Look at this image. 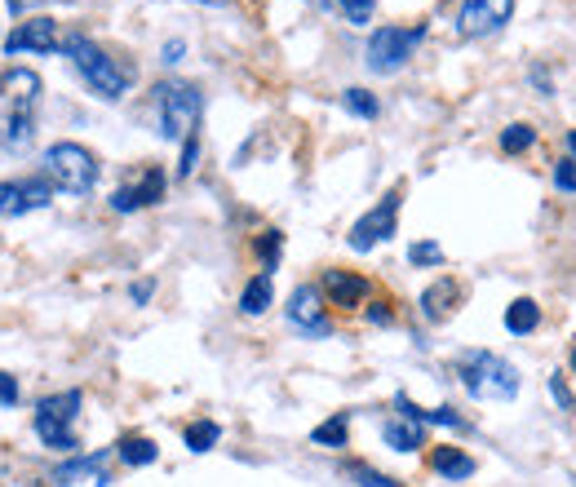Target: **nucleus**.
<instances>
[{"mask_svg": "<svg viewBox=\"0 0 576 487\" xmlns=\"http://www.w3.org/2000/svg\"><path fill=\"white\" fill-rule=\"evenodd\" d=\"M506 328H510L514 337L537 333V328H541V306L532 302V297H519V302H510V306H506Z\"/></svg>", "mask_w": 576, "mask_h": 487, "instance_id": "19", "label": "nucleus"}, {"mask_svg": "<svg viewBox=\"0 0 576 487\" xmlns=\"http://www.w3.org/2000/svg\"><path fill=\"white\" fill-rule=\"evenodd\" d=\"M426 27H377L368 36V49H364V62L373 76H395V71L408 67L413 49L421 45Z\"/></svg>", "mask_w": 576, "mask_h": 487, "instance_id": "7", "label": "nucleus"}, {"mask_svg": "<svg viewBox=\"0 0 576 487\" xmlns=\"http://www.w3.org/2000/svg\"><path fill=\"white\" fill-rule=\"evenodd\" d=\"M151 293H156V284H151V279H138V284H133V288H129L133 306H147V302H151Z\"/></svg>", "mask_w": 576, "mask_h": 487, "instance_id": "34", "label": "nucleus"}, {"mask_svg": "<svg viewBox=\"0 0 576 487\" xmlns=\"http://www.w3.org/2000/svg\"><path fill=\"white\" fill-rule=\"evenodd\" d=\"M382 439L395 452H417V448H426V426H417V421H386Z\"/></svg>", "mask_w": 576, "mask_h": 487, "instance_id": "16", "label": "nucleus"}, {"mask_svg": "<svg viewBox=\"0 0 576 487\" xmlns=\"http://www.w3.org/2000/svg\"><path fill=\"white\" fill-rule=\"evenodd\" d=\"M430 465H435V474H444V479H470V474L479 470L475 457H466L461 448H435L430 452Z\"/></svg>", "mask_w": 576, "mask_h": 487, "instance_id": "17", "label": "nucleus"}, {"mask_svg": "<svg viewBox=\"0 0 576 487\" xmlns=\"http://www.w3.org/2000/svg\"><path fill=\"white\" fill-rule=\"evenodd\" d=\"M457 297H461V284L457 279H435V284L421 293V319H430V324H439V319H448L452 315V306H457Z\"/></svg>", "mask_w": 576, "mask_h": 487, "instance_id": "15", "label": "nucleus"}, {"mask_svg": "<svg viewBox=\"0 0 576 487\" xmlns=\"http://www.w3.org/2000/svg\"><path fill=\"white\" fill-rule=\"evenodd\" d=\"M182 54H187V45H182V40H169V45L160 49V62H169V67H173V62H182Z\"/></svg>", "mask_w": 576, "mask_h": 487, "instance_id": "35", "label": "nucleus"}, {"mask_svg": "<svg viewBox=\"0 0 576 487\" xmlns=\"http://www.w3.org/2000/svg\"><path fill=\"white\" fill-rule=\"evenodd\" d=\"M346 474H351V479L359 483V487H399L395 479H386V474L382 470H373V465H346Z\"/></svg>", "mask_w": 576, "mask_h": 487, "instance_id": "28", "label": "nucleus"}, {"mask_svg": "<svg viewBox=\"0 0 576 487\" xmlns=\"http://www.w3.org/2000/svg\"><path fill=\"white\" fill-rule=\"evenodd\" d=\"M320 293H328V302L333 306H342V310H355V306H364L368 302V279L364 275H355V271H324L320 279Z\"/></svg>", "mask_w": 576, "mask_h": 487, "instance_id": "14", "label": "nucleus"}, {"mask_svg": "<svg viewBox=\"0 0 576 487\" xmlns=\"http://www.w3.org/2000/svg\"><path fill=\"white\" fill-rule=\"evenodd\" d=\"M195 160H200V133H191V138L182 142V164H178V178H191V173H195Z\"/></svg>", "mask_w": 576, "mask_h": 487, "instance_id": "31", "label": "nucleus"}, {"mask_svg": "<svg viewBox=\"0 0 576 487\" xmlns=\"http://www.w3.org/2000/svg\"><path fill=\"white\" fill-rule=\"evenodd\" d=\"M550 399L559 403L563 412H572V417H576V395H572V390H568V381H563L559 372H554V377H550Z\"/></svg>", "mask_w": 576, "mask_h": 487, "instance_id": "30", "label": "nucleus"}, {"mask_svg": "<svg viewBox=\"0 0 576 487\" xmlns=\"http://www.w3.org/2000/svg\"><path fill=\"white\" fill-rule=\"evenodd\" d=\"M399 204H404V191H386L382 200H377V209H368L359 222L351 226V248L355 253H368V248H377V244H386L390 235H395V226H399Z\"/></svg>", "mask_w": 576, "mask_h": 487, "instance_id": "8", "label": "nucleus"}, {"mask_svg": "<svg viewBox=\"0 0 576 487\" xmlns=\"http://www.w3.org/2000/svg\"><path fill=\"white\" fill-rule=\"evenodd\" d=\"M257 257H262V271L266 275H271L275 271V266H280V248H284V235L280 231H262V235H257Z\"/></svg>", "mask_w": 576, "mask_h": 487, "instance_id": "26", "label": "nucleus"}, {"mask_svg": "<svg viewBox=\"0 0 576 487\" xmlns=\"http://www.w3.org/2000/svg\"><path fill=\"white\" fill-rule=\"evenodd\" d=\"M54 182L49 178H27V182H0V217H23L32 209H45Z\"/></svg>", "mask_w": 576, "mask_h": 487, "instance_id": "12", "label": "nucleus"}, {"mask_svg": "<svg viewBox=\"0 0 576 487\" xmlns=\"http://www.w3.org/2000/svg\"><path fill=\"white\" fill-rule=\"evenodd\" d=\"M156 111H160V133L173 142H187L195 133V120L204 111V93L191 80H164L156 89Z\"/></svg>", "mask_w": 576, "mask_h": 487, "instance_id": "5", "label": "nucleus"}, {"mask_svg": "<svg viewBox=\"0 0 576 487\" xmlns=\"http://www.w3.org/2000/svg\"><path fill=\"white\" fill-rule=\"evenodd\" d=\"M337 9L346 14V23L351 27H368L377 14V0H337Z\"/></svg>", "mask_w": 576, "mask_h": 487, "instance_id": "27", "label": "nucleus"}, {"mask_svg": "<svg viewBox=\"0 0 576 487\" xmlns=\"http://www.w3.org/2000/svg\"><path fill=\"white\" fill-rule=\"evenodd\" d=\"M288 324H293L297 333H306V337L333 333V324H328V315H324V293L315 284L293 288V297H288Z\"/></svg>", "mask_w": 576, "mask_h": 487, "instance_id": "9", "label": "nucleus"}, {"mask_svg": "<svg viewBox=\"0 0 576 487\" xmlns=\"http://www.w3.org/2000/svg\"><path fill=\"white\" fill-rule=\"evenodd\" d=\"M5 49H9V58L14 54H54V49H63V36H58L54 18H27V23H18L9 31Z\"/></svg>", "mask_w": 576, "mask_h": 487, "instance_id": "11", "label": "nucleus"}, {"mask_svg": "<svg viewBox=\"0 0 576 487\" xmlns=\"http://www.w3.org/2000/svg\"><path fill=\"white\" fill-rule=\"evenodd\" d=\"M271 297H275V284H271V275H253L249 284H244V293H240V310L244 315H266L271 310Z\"/></svg>", "mask_w": 576, "mask_h": 487, "instance_id": "20", "label": "nucleus"}, {"mask_svg": "<svg viewBox=\"0 0 576 487\" xmlns=\"http://www.w3.org/2000/svg\"><path fill=\"white\" fill-rule=\"evenodd\" d=\"M532 142H537V129H532V124H506V129H501V151L506 155L528 151Z\"/></svg>", "mask_w": 576, "mask_h": 487, "instance_id": "24", "label": "nucleus"}, {"mask_svg": "<svg viewBox=\"0 0 576 487\" xmlns=\"http://www.w3.org/2000/svg\"><path fill=\"white\" fill-rule=\"evenodd\" d=\"M568 151H572V160H576V129L568 133Z\"/></svg>", "mask_w": 576, "mask_h": 487, "instance_id": "38", "label": "nucleus"}, {"mask_svg": "<svg viewBox=\"0 0 576 487\" xmlns=\"http://www.w3.org/2000/svg\"><path fill=\"white\" fill-rule=\"evenodd\" d=\"M80 390H63V395H49V399H40V408H36V434H40V443L45 448H54V452H76L80 443H76V417H80Z\"/></svg>", "mask_w": 576, "mask_h": 487, "instance_id": "6", "label": "nucleus"}, {"mask_svg": "<svg viewBox=\"0 0 576 487\" xmlns=\"http://www.w3.org/2000/svg\"><path fill=\"white\" fill-rule=\"evenodd\" d=\"M554 186H559V191H568V195L576 191V160H572V155L554 164Z\"/></svg>", "mask_w": 576, "mask_h": 487, "instance_id": "32", "label": "nucleus"}, {"mask_svg": "<svg viewBox=\"0 0 576 487\" xmlns=\"http://www.w3.org/2000/svg\"><path fill=\"white\" fill-rule=\"evenodd\" d=\"M98 173H102L98 155L80 147V142H54L45 155V178L67 195H89L98 186Z\"/></svg>", "mask_w": 576, "mask_h": 487, "instance_id": "4", "label": "nucleus"}, {"mask_svg": "<svg viewBox=\"0 0 576 487\" xmlns=\"http://www.w3.org/2000/svg\"><path fill=\"white\" fill-rule=\"evenodd\" d=\"M568 359H572V368H576V346H572V355H568Z\"/></svg>", "mask_w": 576, "mask_h": 487, "instance_id": "40", "label": "nucleus"}, {"mask_svg": "<svg viewBox=\"0 0 576 487\" xmlns=\"http://www.w3.org/2000/svg\"><path fill=\"white\" fill-rule=\"evenodd\" d=\"M368 324H382L386 328L390 324V310L386 306H368Z\"/></svg>", "mask_w": 576, "mask_h": 487, "instance_id": "36", "label": "nucleus"}, {"mask_svg": "<svg viewBox=\"0 0 576 487\" xmlns=\"http://www.w3.org/2000/svg\"><path fill=\"white\" fill-rule=\"evenodd\" d=\"M514 14V0H461V14H457V27L461 36H492L497 27H506Z\"/></svg>", "mask_w": 576, "mask_h": 487, "instance_id": "10", "label": "nucleus"}, {"mask_svg": "<svg viewBox=\"0 0 576 487\" xmlns=\"http://www.w3.org/2000/svg\"><path fill=\"white\" fill-rule=\"evenodd\" d=\"M27 5H32V0H9V9H14V14H23Z\"/></svg>", "mask_w": 576, "mask_h": 487, "instance_id": "37", "label": "nucleus"}, {"mask_svg": "<svg viewBox=\"0 0 576 487\" xmlns=\"http://www.w3.org/2000/svg\"><path fill=\"white\" fill-rule=\"evenodd\" d=\"M408 262L413 266H444V248H439L435 240H421L408 248Z\"/></svg>", "mask_w": 576, "mask_h": 487, "instance_id": "29", "label": "nucleus"}, {"mask_svg": "<svg viewBox=\"0 0 576 487\" xmlns=\"http://www.w3.org/2000/svg\"><path fill=\"white\" fill-rule=\"evenodd\" d=\"M102 461H107V452H94V457H76V461H67V465H58L54 470V483H76V479H98V483H107V474H102Z\"/></svg>", "mask_w": 576, "mask_h": 487, "instance_id": "18", "label": "nucleus"}, {"mask_svg": "<svg viewBox=\"0 0 576 487\" xmlns=\"http://www.w3.org/2000/svg\"><path fill=\"white\" fill-rule=\"evenodd\" d=\"M200 5H231V0H200Z\"/></svg>", "mask_w": 576, "mask_h": 487, "instance_id": "39", "label": "nucleus"}, {"mask_svg": "<svg viewBox=\"0 0 576 487\" xmlns=\"http://www.w3.org/2000/svg\"><path fill=\"white\" fill-rule=\"evenodd\" d=\"M222 439V426L218 421H195V426H187V448L191 452H213Z\"/></svg>", "mask_w": 576, "mask_h": 487, "instance_id": "23", "label": "nucleus"}, {"mask_svg": "<svg viewBox=\"0 0 576 487\" xmlns=\"http://www.w3.org/2000/svg\"><path fill=\"white\" fill-rule=\"evenodd\" d=\"M346 434H351V426H346V412H337V417H328L324 426L311 430V443H320V448H346Z\"/></svg>", "mask_w": 576, "mask_h": 487, "instance_id": "22", "label": "nucleus"}, {"mask_svg": "<svg viewBox=\"0 0 576 487\" xmlns=\"http://www.w3.org/2000/svg\"><path fill=\"white\" fill-rule=\"evenodd\" d=\"M164 169H156V164H151V169H142V178L138 182H129V186H120L116 195H111V209L116 213H138V209H147V204H156L160 195H164Z\"/></svg>", "mask_w": 576, "mask_h": 487, "instance_id": "13", "label": "nucleus"}, {"mask_svg": "<svg viewBox=\"0 0 576 487\" xmlns=\"http://www.w3.org/2000/svg\"><path fill=\"white\" fill-rule=\"evenodd\" d=\"M18 403V381L9 372H0V408H14Z\"/></svg>", "mask_w": 576, "mask_h": 487, "instance_id": "33", "label": "nucleus"}, {"mask_svg": "<svg viewBox=\"0 0 576 487\" xmlns=\"http://www.w3.org/2000/svg\"><path fill=\"white\" fill-rule=\"evenodd\" d=\"M116 452H120V461H125V465H151V461L160 457V448H156L151 439H142V434H129V439H120Z\"/></svg>", "mask_w": 576, "mask_h": 487, "instance_id": "21", "label": "nucleus"}, {"mask_svg": "<svg viewBox=\"0 0 576 487\" xmlns=\"http://www.w3.org/2000/svg\"><path fill=\"white\" fill-rule=\"evenodd\" d=\"M36 107H40V76L27 67L0 71V147L27 151L36 142Z\"/></svg>", "mask_w": 576, "mask_h": 487, "instance_id": "1", "label": "nucleus"}, {"mask_svg": "<svg viewBox=\"0 0 576 487\" xmlns=\"http://www.w3.org/2000/svg\"><path fill=\"white\" fill-rule=\"evenodd\" d=\"M342 107L351 111V116H359V120H377V111H382L368 89H346V93H342Z\"/></svg>", "mask_w": 576, "mask_h": 487, "instance_id": "25", "label": "nucleus"}, {"mask_svg": "<svg viewBox=\"0 0 576 487\" xmlns=\"http://www.w3.org/2000/svg\"><path fill=\"white\" fill-rule=\"evenodd\" d=\"M457 377L475 399H514L523 386L519 368H514L510 359L492 355V350H470V355H461Z\"/></svg>", "mask_w": 576, "mask_h": 487, "instance_id": "3", "label": "nucleus"}, {"mask_svg": "<svg viewBox=\"0 0 576 487\" xmlns=\"http://www.w3.org/2000/svg\"><path fill=\"white\" fill-rule=\"evenodd\" d=\"M63 54L76 62V71L85 76V85L98 93V98L116 102L125 98L129 85H133V67H125V62H116L107 54V49H98L89 36H80V31H71V36H63Z\"/></svg>", "mask_w": 576, "mask_h": 487, "instance_id": "2", "label": "nucleus"}]
</instances>
